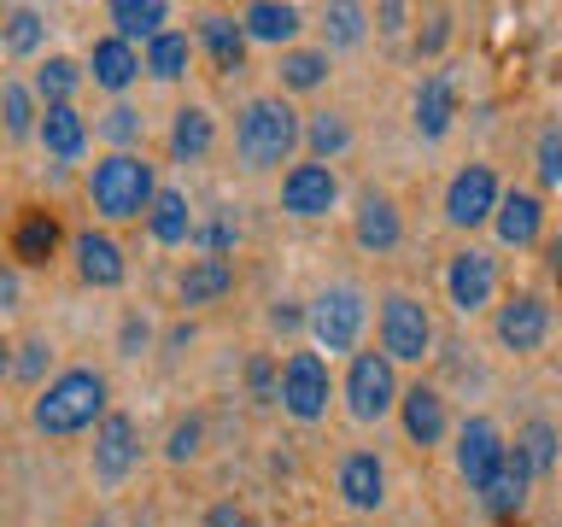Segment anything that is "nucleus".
I'll use <instances>...</instances> for the list:
<instances>
[{"mask_svg":"<svg viewBox=\"0 0 562 527\" xmlns=\"http://www.w3.org/2000/svg\"><path fill=\"white\" fill-rule=\"evenodd\" d=\"M77 270L82 281H94V288H117L123 281V253L112 235H94V228H82L77 235Z\"/></svg>","mask_w":562,"mask_h":527,"instance_id":"a211bd4d","label":"nucleus"},{"mask_svg":"<svg viewBox=\"0 0 562 527\" xmlns=\"http://www.w3.org/2000/svg\"><path fill=\"white\" fill-rule=\"evenodd\" d=\"M135 457H140V446H135V422L112 411V416L100 422V434H94V474H100L105 486H112V481H123V474L135 469Z\"/></svg>","mask_w":562,"mask_h":527,"instance_id":"f8f14e48","label":"nucleus"},{"mask_svg":"<svg viewBox=\"0 0 562 527\" xmlns=\"http://www.w3.org/2000/svg\"><path fill=\"white\" fill-rule=\"evenodd\" d=\"M527 481H533V469H527V457H521V451H504V469L492 474V486L481 492L492 516H509V509H521V498H527Z\"/></svg>","mask_w":562,"mask_h":527,"instance_id":"412c9836","label":"nucleus"},{"mask_svg":"<svg viewBox=\"0 0 562 527\" xmlns=\"http://www.w3.org/2000/svg\"><path fill=\"white\" fill-rule=\"evenodd\" d=\"M539 176L551 188H562V130H544L539 135Z\"/></svg>","mask_w":562,"mask_h":527,"instance_id":"e433bc0d","label":"nucleus"},{"mask_svg":"<svg viewBox=\"0 0 562 527\" xmlns=\"http://www.w3.org/2000/svg\"><path fill=\"white\" fill-rule=\"evenodd\" d=\"M340 492H346L351 509H375V504L386 498V469H381V457H375V451H351L346 463H340Z\"/></svg>","mask_w":562,"mask_h":527,"instance_id":"dca6fc26","label":"nucleus"},{"mask_svg":"<svg viewBox=\"0 0 562 527\" xmlns=\"http://www.w3.org/2000/svg\"><path fill=\"white\" fill-rule=\"evenodd\" d=\"M205 527H246V509H235V504H217L205 516Z\"/></svg>","mask_w":562,"mask_h":527,"instance_id":"37998d69","label":"nucleus"},{"mask_svg":"<svg viewBox=\"0 0 562 527\" xmlns=\"http://www.w3.org/2000/svg\"><path fill=\"white\" fill-rule=\"evenodd\" d=\"M12 375V358H7V340H0V381Z\"/></svg>","mask_w":562,"mask_h":527,"instance_id":"de8ad7c7","label":"nucleus"},{"mask_svg":"<svg viewBox=\"0 0 562 527\" xmlns=\"http://www.w3.org/2000/svg\"><path fill=\"white\" fill-rule=\"evenodd\" d=\"M398 404V381H393V358L386 351H358L346 369V411L358 422H381Z\"/></svg>","mask_w":562,"mask_h":527,"instance_id":"39448f33","label":"nucleus"},{"mask_svg":"<svg viewBox=\"0 0 562 527\" xmlns=\"http://www.w3.org/2000/svg\"><path fill=\"white\" fill-rule=\"evenodd\" d=\"M305 141H311L316 165H323V158H334V153H346V147H351V123H346L340 112H316V117H311V130H305Z\"/></svg>","mask_w":562,"mask_h":527,"instance_id":"7c9ffc66","label":"nucleus"},{"mask_svg":"<svg viewBox=\"0 0 562 527\" xmlns=\"http://www.w3.org/2000/svg\"><path fill=\"white\" fill-rule=\"evenodd\" d=\"M228 288H235V264L200 258V264H188V276H182V305H211V299H223Z\"/></svg>","mask_w":562,"mask_h":527,"instance_id":"b1692460","label":"nucleus"},{"mask_svg":"<svg viewBox=\"0 0 562 527\" xmlns=\"http://www.w3.org/2000/svg\"><path fill=\"white\" fill-rule=\"evenodd\" d=\"M351 235H358V246H369V253H393L404 223H398V205L386 200V193L369 188L358 200V217H351Z\"/></svg>","mask_w":562,"mask_h":527,"instance_id":"ddd939ff","label":"nucleus"},{"mask_svg":"<svg viewBox=\"0 0 562 527\" xmlns=\"http://www.w3.org/2000/svg\"><path fill=\"white\" fill-rule=\"evenodd\" d=\"M18 305V276H12V264H0V311H12Z\"/></svg>","mask_w":562,"mask_h":527,"instance_id":"c03bdc74","label":"nucleus"},{"mask_svg":"<svg viewBox=\"0 0 562 527\" xmlns=\"http://www.w3.org/2000/svg\"><path fill=\"white\" fill-rule=\"evenodd\" d=\"M200 42H205L211 59H217V70H240V59H246V30L235 24V18H205V24H200Z\"/></svg>","mask_w":562,"mask_h":527,"instance_id":"c85d7f7f","label":"nucleus"},{"mask_svg":"<svg viewBox=\"0 0 562 527\" xmlns=\"http://www.w3.org/2000/svg\"><path fill=\"white\" fill-rule=\"evenodd\" d=\"M299 147V117L288 100H252L235 123V153L246 170H276Z\"/></svg>","mask_w":562,"mask_h":527,"instance_id":"7ed1b4c3","label":"nucleus"},{"mask_svg":"<svg viewBox=\"0 0 562 527\" xmlns=\"http://www.w3.org/2000/svg\"><path fill=\"white\" fill-rule=\"evenodd\" d=\"M521 457H527V469H551V457H557V434H551V422H527L521 428V446H516Z\"/></svg>","mask_w":562,"mask_h":527,"instance_id":"72a5a7b5","label":"nucleus"},{"mask_svg":"<svg viewBox=\"0 0 562 527\" xmlns=\"http://www.w3.org/2000/svg\"><path fill=\"white\" fill-rule=\"evenodd\" d=\"M42 35H47L42 12H12V24H7V47L12 53H35V47H42Z\"/></svg>","mask_w":562,"mask_h":527,"instance_id":"f704fd0d","label":"nucleus"},{"mask_svg":"<svg viewBox=\"0 0 562 527\" xmlns=\"http://www.w3.org/2000/svg\"><path fill=\"white\" fill-rule=\"evenodd\" d=\"M363 293L358 288H328L323 299L311 305V334H316V346L323 351H351L358 346V334H363Z\"/></svg>","mask_w":562,"mask_h":527,"instance_id":"423d86ee","label":"nucleus"},{"mask_svg":"<svg viewBox=\"0 0 562 527\" xmlns=\"http://www.w3.org/2000/svg\"><path fill=\"white\" fill-rule=\"evenodd\" d=\"M328 77V53H281V82L288 88H316Z\"/></svg>","mask_w":562,"mask_h":527,"instance_id":"473e14b6","label":"nucleus"},{"mask_svg":"<svg viewBox=\"0 0 562 527\" xmlns=\"http://www.w3.org/2000/svg\"><path fill=\"white\" fill-rule=\"evenodd\" d=\"M88 193H94V211L100 217H140V211H153L158 200V182H153V165L140 153H112L100 158L94 176H88Z\"/></svg>","mask_w":562,"mask_h":527,"instance_id":"f03ea898","label":"nucleus"},{"mask_svg":"<svg viewBox=\"0 0 562 527\" xmlns=\"http://www.w3.org/2000/svg\"><path fill=\"white\" fill-rule=\"evenodd\" d=\"M544 328H551V311H544V299H533V293H516L498 311V340L509 351H533L544 340Z\"/></svg>","mask_w":562,"mask_h":527,"instance_id":"4468645a","label":"nucleus"},{"mask_svg":"<svg viewBox=\"0 0 562 527\" xmlns=\"http://www.w3.org/2000/svg\"><path fill=\"white\" fill-rule=\"evenodd\" d=\"M12 369H18V375H24V381H35V375H42V369H47V346H42V340H30V346H24V358H18Z\"/></svg>","mask_w":562,"mask_h":527,"instance_id":"79ce46f5","label":"nucleus"},{"mask_svg":"<svg viewBox=\"0 0 562 527\" xmlns=\"http://www.w3.org/2000/svg\"><path fill=\"white\" fill-rule=\"evenodd\" d=\"M147 223H153V240H165V246H176V240H193L188 200H182L176 188H158V200H153V211H147Z\"/></svg>","mask_w":562,"mask_h":527,"instance_id":"a878e982","label":"nucleus"},{"mask_svg":"<svg viewBox=\"0 0 562 527\" xmlns=\"http://www.w3.org/2000/svg\"><path fill=\"white\" fill-rule=\"evenodd\" d=\"M334 200H340V182L328 165H293L281 176V205L293 217H323V211H334Z\"/></svg>","mask_w":562,"mask_h":527,"instance_id":"9d476101","label":"nucleus"},{"mask_svg":"<svg viewBox=\"0 0 562 527\" xmlns=\"http://www.w3.org/2000/svg\"><path fill=\"white\" fill-rule=\"evenodd\" d=\"M398 404H404V434H411L416 446H439V439H446V399H439L434 386H411Z\"/></svg>","mask_w":562,"mask_h":527,"instance_id":"f3484780","label":"nucleus"},{"mask_svg":"<svg viewBox=\"0 0 562 527\" xmlns=\"http://www.w3.org/2000/svg\"><path fill=\"white\" fill-rule=\"evenodd\" d=\"M270 323H276V328H299V311H293V305H276Z\"/></svg>","mask_w":562,"mask_h":527,"instance_id":"a18cd8bd","label":"nucleus"},{"mask_svg":"<svg viewBox=\"0 0 562 527\" xmlns=\"http://www.w3.org/2000/svg\"><path fill=\"white\" fill-rule=\"evenodd\" d=\"M446 288H451V305L469 316V311H481L486 299H492V288H498V270H492V258H486V253H474V246H469V253H457V258H451Z\"/></svg>","mask_w":562,"mask_h":527,"instance_id":"9b49d317","label":"nucleus"},{"mask_svg":"<svg viewBox=\"0 0 562 527\" xmlns=\"http://www.w3.org/2000/svg\"><path fill=\"white\" fill-rule=\"evenodd\" d=\"M504 434H498V422L492 416H469L463 422V434H457V469H463V481L474 492H486L492 486V474L504 469Z\"/></svg>","mask_w":562,"mask_h":527,"instance_id":"6e6552de","label":"nucleus"},{"mask_svg":"<svg viewBox=\"0 0 562 527\" xmlns=\"http://www.w3.org/2000/svg\"><path fill=\"white\" fill-rule=\"evenodd\" d=\"M88 70H94V82L100 88H130L140 77V59H135V47L123 42V35H105V42H94V53H88Z\"/></svg>","mask_w":562,"mask_h":527,"instance_id":"6ab92c4d","label":"nucleus"},{"mask_svg":"<svg viewBox=\"0 0 562 527\" xmlns=\"http://www.w3.org/2000/svg\"><path fill=\"white\" fill-rule=\"evenodd\" d=\"M77 82H82V70L70 65V59H47L42 77H35V88H42L47 105H70V88H77Z\"/></svg>","mask_w":562,"mask_h":527,"instance_id":"2f4dec72","label":"nucleus"},{"mask_svg":"<svg viewBox=\"0 0 562 527\" xmlns=\"http://www.w3.org/2000/svg\"><path fill=\"white\" fill-rule=\"evenodd\" d=\"M240 30H246V35H258V42H293V35H299V7H276V0H258V7H246Z\"/></svg>","mask_w":562,"mask_h":527,"instance_id":"bb28decb","label":"nucleus"},{"mask_svg":"<svg viewBox=\"0 0 562 527\" xmlns=\"http://www.w3.org/2000/svg\"><path fill=\"white\" fill-rule=\"evenodd\" d=\"M498 176H492L486 165H469V170H457L451 176V188H446V217L457 228H481L492 211H498Z\"/></svg>","mask_w":562,"mask_h":527,"instance_id":"1a4fd4ad","label":"nucleus"},{"mask_svg":"<svg viewBox=\"0 0 562 527\" xmlns=\"http://www.w3.org/2000/svg\"><path fill=\"white\" fill-rule=\"evenodd\" d=\"M165 451L176 457V463L200 451V422H176V434H170V446H165Z\"/></svg>","mask_w":562,"mask_h":527,"instance_id":"a19ab883","label":"nucleus"},{"mask_svg":"<svg viewBox=\"0 0 562 527\" xmlns=\"http://www.w3.org/2000/svg\"><path fill=\"white\" fill-rule=\"evenodd\" d=\"M492 228H498L504 246H533L539 228H544V205L533 200V193L509 188L504 200H498V211H492Z\"/></svg>","mask_w":562,"mask_h":527,"instance_id":"2eb2a0df","label":"nucleus"},{"mask_svg":"<svg viewBox=\"0 0 562 527\" xmlns=\"http://www.w3.org/2000/svg\"><path fill=\"white\" fill-rule=\"evenodd\" d=\"M88 422H105V375L94 369H65L59 381L35 399V428L42 434H82Z\"/></svg>","mask_w":562,"mask_h":527,"instance_id":"f257e3e1","label":"nucleus"},{"mask_svg":"<svg viewBox=\"0 0 562 527\" xmlns=\"http://www.w3.org/2000/svg\"><path fill=\"white\" fill-rule=\"evenodd\" d=\"M0 117H7V135H30V94H24V88H7V94H0Z\"/></svg>","mask_w":562,"mask_h":527,"instance_id":"c9c22d12","label":"nucleus"},{"mask_svg":"<svg viewBox=\"0 0 562 527\" xmlns=\"http://www.w3.org/2000/svg\"><path fill=\"white\" fill-rule=\"evenodd\" d=\"M42 147L53 158H77L88 147V123L77 117V105H47L42 112Z\"/></svg>","mask_w":562,"mask_h":527,"instance_id":"5701e85b","label":"nucleus"},{"mask_svg":"<svg viewBox=\"0 0 562 527\" xmlns=\"http://www.w3.org/2000/svg\"><path fill=\"white\" fill-rule=\"evenodd\" d=\"M170 153L182 158V165H193V158L211 153V112H200V105H182L170 123Z\"/></svg>","mask_w":562,"mask_h":527,"instance_id":"393cba45","label":"nucleus"},{"mask_svg":"<svg viewBox=\"0 0 562 527\" xmlns=\"http://www.w3.org/2000/svg\"><path fill=\"white\" fill-rule=\"evenodd\" d=\"M105 135H112V141H135L140 135V112H130V105L105 112Z\"/></svg>","mask_w":562,"mask_h":527,"instance_id":"ea45409f","label":"nucleus"},{"mask_svg":"<svg viewBox=\"0 0 562 527\" xmlns=\"http://www.w3.org/2000/svg\"><path fill=\"white\" fill-rule=\"evenodd\" d=\"M328 363L316 358V351H293L288 369H281V404H288V416L299 422H316L328 416Z\"/></svg>","mask_w":562,"mask_h":527,"instance_id":"0eeeda50","label":"nucleus"},{"mask_svg":"<svg viewBox=\"0 0 562 527\" xmlns=\"http://www.w3.org/2000/svg\"><path fill=\"white\" fill-rule=\"evenodd\" d=\"M434 346V316L411 293H386L381 299V351L393 363H422Z\"/></svg>","mask_w":562,"mask_h":527,"instance_id":"20e7f679","label":"nucleus"},{"mask_svg":"<svg viewBox=\"0 0 562 527\" xmlns=\"http://www.w3.org/2000/svg\"><path fill=\"white\" fill-rule=\"evenodd\" d=\"M451 105H457L451 100V77H446V70H434V77L416 88V130L428 141H439L451 130Z\"/></svg>","mask_w":562,"mask_h":527,"instance_id":"4be33fe9","label":"nucleus"},{"mask_svg":"<svg viewBox=\"0 0 562 527\" xmlns=\"http://www.w3.org/2000/svg\"><path fill=\"white\" fill-rule=\"evenodd\" d=\"M188 59H193V47H188V35H176V30H165L158 42H147V70L158 82H176L188 70Z\"/></svg>","mask_w":562,"mask_h":527,"instance_id":"c756f323","label":"nucleus"},{"mask_svg":"<svg viewBox=\"0 0 562 527\" xmlns=\"http://www.w3.org/2000/svg\"><path fill=\"white\" fill-rule=\"evenodd\" d=\"M140 340H147V323H130V328H123V346H130V351H135Z\"/></svg>","mask_w":562,"mask_h":527,"instance_id":"49530a36","label":"nucleus"},{"mask_svg":"<svg viewBox=\"0 0 562 527\" xmlns=\"http://www.w3.org/2000/svg\"><path fill=\"white\" fill-rule=\"evenodd\" d=\"M363 35V7H328V42H358Z\"/></svg>","mask_w":562,"mask_h":527,"instance_id":"4c0bfd02","label":"nucleus"},{"mask_svg":"<svg viewBox=\"0 0 562 527\" xmlns=\"http://www.w3.org/2000/svg\"><path fill=\"white\" fill-rule=\"evenodd\" d=\"M112 24L123 42H135V35H147V42H158V24H165V0H112Z\"/></svg>","mask_w":562,"mask_h":527,"instance_id":"cd10ccee","label":"nucleus"},{"mask_svg":"<svg viewBox=\"0 0 562 527\" xmlns=\"http://www.w3.org/2000/svg\"><path fill=\"white\" fill-rule=\"evenodd\" d=\"M246 381H252V399H281V386H276V369H270V358H252L246 363Z\"/></svg>","mask_w":562,"mask_h":527,"instance_id":"58836bf2","label":"nucleus"},{"mask_svg":"<svg viewBox=\"0 0 562 527\" xmlns=\"http://www.w3.org/2000/svg\"><path fill=\"white\" fill-rule=\"evenodd\" d=\"M53 246H59V223H53V211H24L12 228V258L18 264H47Z\"/></svg>","mask_w":562,"mask_h":527,"instance_id":"aec40b11","label":"nucleus"}]
</instances>
